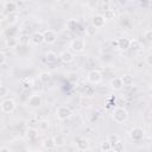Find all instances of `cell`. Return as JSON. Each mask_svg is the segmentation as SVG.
<instances>
[{"label": "cell", "mask_w": 152, "mask_h": 152, "mask_svg": "<svg viewBox=\"0 0 152 152\" xmlns=\"http://www.w3.org/2000/svg\"><path fill=\"white\" fill-rule=\"evenodd\" d=\"M109 86H110V88L114 89V90H120V89H122L124 84H122L121 77H113V78L110 80V82H109Z\"/></svg>", "instance_id": "obj_14"}, {"label": "cell", "mask_w": 152, "mask_h": 152, "mask_svg": "<svg viewBox=\"0 0 152 152\" xmlns=\"http://www.w3.org/2000/svg\"><path fill=\"white\" fill-rule=\"evenodd\" d=\"M53 139H55V144H56V146H63L64 142H65V139H64L63 135H57V137H55Z\"/></svg>", "instance_id": "obj_28"}, {"label": "cell", "mask_w": 152, "mask_h": 152, "mask_svg": "<svg viewBox=\"0 0 152 152\" xmlns=\"http://www.w3.org/2000/svg\"><path fill=\"white\" fill-rule=\"evenodd\" d=\"M129 43H131V39L127 38V37L119 38L118 39V49H120L122 51H126V50L129 49Z\"/></svg>", "instance_id": "obj_12"}, {"label": "cell", "mask_w": 152, "mask_h": 152, "mask_svg": "<svg viewBox=\"0 0 152 152\" xmlns=\"http://www.w3.org/2000/svg\"><path fill=\"white\" fill-rule=\"evenodd\" d=\"M4 8H5V11H6L7 13L11 14V13H14V12L17 11L18 5H17V2H14V1H7V2H5Z\"/></svg>", "instance_id": "obj_15"}, {"label": "cell", "mask_w": 152, "mask_h": 152, "mask_svg": "<svg viewBox=\"0 0 152 152\" xmlns=\"http://www.w3.org/2000/svg\"><path fill=\"white\" fill-rule=\"evenodd\" d=\"M87 91H88V93H86V95H91V94H93V88L89 87V88L87 89Z\"/></svg>", "instance_id": "obj_39"}, {"label": "cell", "mask_w": 152, "mask_h": 152, "mask_svg": "<svg viewBox=\"0 0 152 152\" xmlns=\"http://www.w3.org/2000/svg\"><path fill=\"white\" fill-rule=\"evenodd\" d=\"M38 77H39V81H40L42 83H48V82L51 80V75H50V72H48V71L40 72Z\"/></svg>", "instance_id": "obj_22"}, {"label": "cell", "mask_w": 152, "mask_h": 152, "mask_svg": "<svg viewBox=\"0 0 152 152\" xmlns=\"http://www.w3.org/2000/svg\"><path fill=\"white\" fill-rule=\"evenodd\" d=\"M7 93H8L7 88H6V87H4V86H1V87H0V97H2V96H5V95H7Z\"/></svg>", "instance_id": "obj_36"}, {"label": "cell", "mask_w": 152, "mask_h": 152, "mask_svg": "<svg viewBox=\"0 0 152 152\" xmlns=\"http://www.w3.org/2000/svg\"><path fill=\"white\" fill-rule=\"evenodd\" d=\"M112 151H114V152H122L124 151V144H122V141H120V139L112 144Z\"/></svg>", "instance_id": "obj_21"}, {"label": "cell", "mask_w": 152, "mask_h": 152, "mask_svg": "<svg viewBox=\"0 0 152 152\" xmlns=\"http://www.w3.org/2000/svg\"><path fill=\"white\" fill-rule=\"evenodd\" d=\"M43 103V100H42V96L39 94H33L31 95L27 101H26V104L30 107V108H39Z\"/></svg>", "instance_id": "obj_7"}, {"label": "cell", "mask_w": 152, "mask_h": 152, "mask_svg": "<svg viewBox=\"0 0 152 152\" xmlns=\"http://www.w3.org/2000/svg\"><path fill=\"white\" fill-rule=\"evenodd\" d=\"M76 148L78 151H86L89 148V141L86 138H77L76 139Z\"/></svg>", "instance_id": "obj_11"}, {"label": "cell", "mask_w": 152, "mask_h": 152, "mask_svg": "<svg viewBox=\"0 0 152 152\" xmlns=\"http://www.w3.org/2000/svg\"><path fill=\"white\" fill-rule=\"evenodd\" d=\"M121 81H122L124 87H131V86H133V76H131L128 74L122 75L121 76Z\"/></svg>", "instance_id": "obj_18"}, {"label": "cell", "mask_w": 152, "mask_h": 152, "mask_svg": "<svg viewBox=\"0 0 152 152\" xmlns=\"http://www.w3.org/2000/svg\"><path fill=\"white\" fill-rule=\"evenodd\" d=\"M129 48L133 49V50H139V49H140V42L137 40V39H131Z\"/></svg>", "instance_id": "obj_29"}, {"label": "cell", "mask_w": 152, "mask_h": 152, "mask_svg": "<svg viewBox=\"0 0 152 152\" xmlns=\"http://www.w3.org/2000/svg\"><path fill=\"white\" fill-rule=\"evenodd\" d=\"M70 49L74 52H83L86 49V40L83 38H75L70 43Z\"/></svg>", "instance_id": "obj_5"}, {"label": "cell", "mask_w": 152, "mask_h": 152, "mask_svg": "<svg viewBox=\"0 0 152 152\" xmlns=\"http://www.w3.org/2000/svg\"><path fill=\"white\" fill-rule=\"evenodd\" d=\"M5 62H6V55H5V52L0 51V65H2Z\"/></svg>", "instance_id": "obj_37"}, {"label": "cell", "mask_w": 152, "mask_h": 152, "mask_svg": "<svg viewBox=\"0 0 152 152\" xmlns=\"http://www.w3.org/2000/svg\"><path fill=\"white\" fill-rule=\"evenodd\" d=\"M77 26H78V23H77L76 19H70V20L66 23V28L70 30V31H76Z\"/></svg>", "instance_id": "obj_25"}, {"label": "cell", "mask_w": 152, "mask_h": 152, "mask_svg": "<svg viewBox=\"0 0 152 152\" xmlns=\"http://www.w3.org/2000/svg\"><path fill=\"white\" fill-rule=\"evenodd\" d=\"M6 48H8V49H14V48H17V45L19 44V42H18V39H15L14 37H10V38H7L6 39Z\"/></svg>", "instance_id": "obj_19"}, {"label": "cell", "mask_w": 152, "mask_h": 152, "mask_svg": "<svg viewBox=\"0 0 152 152\" xmlns=\"http://www.w3.org/2000/svg\"><path fill=\"white\" fill-rule=\"evenodd\" d=\"M39 133H38V129H36L34 127H30L27 131H26V137L28 140H36L38 138Z\"/></svg>", "instance_id": "obj_16"}, {"label": "cell", "mask_w": 152, "mask_h": 152, "mask_svg": "<svg viewBox=\"0 0 152 152\" xmlns=\"http://www.w3.org/2000/svg\"><path fill=\"white\" fill-rule=\"evenodd\" d=\"M19 44L20 45H27L28 44V42H30V37L28 36H26V34H23L20 38H19Z\"/></svg>", "instance_id": "obj_32"}, {"label": "cell", "mask_w": 152, "mask_h": 152, "mask_svg": "<svg viewBox=\"0 0 152 152\" xmlns=\"http://www.w3.org/2000/svg\"><path fill=\"white\" fill-rule=\"evenodd\" d=\"M102 8H103V11L108 10V8H109V5H108V2H103V4H102Z\"/></svg>", "instance_id": "obj_38"}, {"label": "cell", "mask_w": 152, "mask_h": 152, "mask_svg": "<svg viewBox=\"0 0 152 152\" xmlns=\"http://www.w3.org/2000/svg\"><path fill=\"white\" fill-rule=\"evenodd\" d=\"M0 151L2 152V151H7V152H10L11 150H10V147H6V146H4V147H0Z\"/></svg>", "instance_id": "obj_40"}, {"label": "cell", "mask_w": 152, "mask_h": 152, "mask_svg": "<svg viewBox=\"0 0 152 152\" xmlns=\"http://www.w3.org/2000/svg\"><path fill=\"white\" fill-rule=\"evenodd\" d=\"M100 150H101V151H104V152H107V151H110V150H112V144H110L108 140H106V141H103V142L101 144V146H100Z\"/></svg>", "instance_id": "obj_27"}, {"label": "cell", "mask_w": 152, "mask_h": 152, "mask_svg": "<svg viewBox=\"0 0 152 152\" xmlns=\"http://www.w3.org/2000/svg\"><path fill=\"white\" fill-rule=\"evenodd\" d=\"M145 62H146L147 66H152V53H151V52H148V53L146 55V57H145Z\"/></svg>", "instance_id": "obj_35"}, {"label": "cell", "mask_w": 152, "mask_h": 152, "mask_svg": "<svg viewBox=\"0 0 152 152\" xmlns=\"http://www.w3.org/2000/svg\"><path fill=\"white\" fill-rule=\"evenodd\" d=\"M38 128L40 129V131H48V128H49V121L48 120H40V121H38Z\"/></svg>", "instance_id": "obj_26"}, {"label": "cell", "mask_w": 152, "mask_h": 152, "mask_svg": "<svg viewBox=\"0 0 152 152\" xmlns=\"http://www.w3.org/2000/svg\"><path fill=\"white\" fill-rule=\"evenodd\" d=\"M112 118L116 124H122L128 119V112L124 107H116L112 113Z\"/></svg>", "instance_id": "obj_1"}, {"label": "cell", "mask_w": 152, "mask_h": 152, "mask_svg": "<svg viewBox=\"0 0 152 152\" xmlns=\"http://www.w3.org/2000/svg\"><path fill=\"white\" fill-rule=\"evenodd\" d=\"M115 11L114 10H112V8H108V10H106L104 11V14H103V17H104V19L106 20H113L114 18H115Z\"/></svg>", "instance_id": "obj_24"}, {"label": "cell", "mask_w": 152, "mask_h": 152, "mask_svg": "<svg viewBox=\"0 0 152 152\" xmlns=\"http://www.w3.org/2000/svg\"><path fill=\"white\" fill-rule=\"evenodd\" d=\"M30 40L33 45H40L44 43V37L42 32H33L30 37Z\"/></svg>", "instance_id": "obj_10"}, {"label": "cell", "mask_w": 152, "mask_h": 152, "mask_svg": "<svg viewBox=\"0 0 152 152\" xmlns=\"http://www.w3.org/2000/svg\"><path fill=\"white\" fill-rule=\"evenodd\" d=\"M72 112L71 109L68 107V106H59L56 110V115H57V119L61 120V121H64V120H68L70 116H71Z\"/></svg>", "instance_id": "obj_4"}, {"label": "cell", "mask_w": 152, "mask_h": 152, "mask_svg": "<svg viewBox=\"0 0 152 152\" xmlns=\"http://www.w3.org/2000/svg\"><path fill=\"white\" fill-rule=\"evenodd\" d=\"M52 1H56V2H59L61 0H52Z\"/></svg>", "instance_id": "obj_43"}, {"label": "cell", "mask_w": 152, "mask_h": 152, "mask_svg": "<svg viewBox=\"0 0 152 152\" xmlns=\"http://www.w3.org/2000/svg\"><path fill=\"white\" fill-rule=\"evenodd\" d=\"M129 138L138 142V141H141L144 138H145V129L142 127H139V126H135L133 127L131 131H129Z\"/></svg>", "instance_id": "obj_3"}, {"label": "cell", "mask_w": 152, "mask_h": 152, "mask_svg": "<svg viewBox=\"0 0 152 152\" xmlns=\"http://www.w3.org/2000/svg\"><path fill=\"white\" fill-rule=\"evenodd\" d=\"M106 19L103 17V14H95L93 18H91V25H94L96 28H100V27H103L104 24H106Z\"/></svg>", "instance_id": "obj_9"}, {"label": "cell", "mask_w": 152, "mask_h": 152, "mask_svg": "<svg viewBox=\"0 0 152 152\" xmlns=\"http://www.w3.org/2000/svg\"><path fill=\"white\" fill-rule=\"evenodd\" d=\"M102 78H103L102 72L97 69H93V70L88 71V74H87V80L91 84H99L102 81Z\"/></svg>", "instance_id": "obj_2"}, {"label": "cell", "mask_w": 152, "mask_h": 152, "mask_svg": "<svg viewBox=\"0 0 152 152\" xmlns=\"http://www.w3.org/2000/svg\"><path fill=\"white\" fill-rule=\"evenodd\" d=\"M142 36H144V38H145L147 42H151V40H152V30H151V28L145 30L144 33H142Z\"/></svg>", "instance_id": "obj_31"}, {"label": "cell", "mask_w": 152, "mask_h": 152, "mask_svg": "<svg viewBox=\"0 0 152 152\" xmlns=\"http://www.w3.org/2000/svg\"><path fill=\"white\" fill-rule=\"evenodd\" d=\"M112 45H113L114 48H118V39H116V40H112Z\"/></svg>", "instance_id": "obj_41"}, {"label": "cell", "mask_w": 152, "mask_h": 152, "mask_svg": "<svg viewBox=\"0 0 152 152\" xmlns=\"http://www.w3.org/2000/svg\"><path fill=\"white\" fill-rule=\"evenodd\" d=\"M1 86H2V82H1V80H0V87H1Z\"/></svg>", "instance_id": "obj_44"}, {"label": "cell", "mask_w": 152, "mask_h": 152, "mask_svg": "<svg viewBox=\"0 0 152 152\" xmlns=\"http://www.w3.org/2000/svg\"><path fill=\"white\" fill-rule=\"evenodd\" d=\"M20 83H21L23 89H30L31 86H32V83H31V81H30L28 78H24V80H21Z\"/></svg>", "instance_id": "obj_30"}, {"label": "cell", "mask_w": 152, "mask_h": 152, "mask_svg": "<svg viewBox=\"0 0 152 152\" xmlns=\"http://www.w3.org/2000/svg\"><path fill=\"white\" fill-rule=\"evenodd\" d=\"M68 80H69L70 82L75 83V82L78 80V76H77V74H75V72H70L69 76H68Z\"/></svg>", "instance_id": "obj_33"}, {"label": "cell", "mask_w": 152, "mask_h": 152, "mask_svg": "<svg viewBox=\"0 0 152 152\" xmlns=\"http://www.w3.org/2000/svg\"><path fill=\"white\" fill-rule=\"evenodd\" d=\"M42 145H43V147H44L45 150H53V148L56 147V144H55V139H53V138H48V139H45Z\"/></svg>", "instance_id": "obj_17"}, {"label": "cell", "mask_w": 152, "mask_h": 152, "mask_svg": "<svg viewBox=\"0 0 152 152\" xmlns=\"http://www.w3.org/2000/svg\"><path fill=\"white\" fill-rule=\"evenodd\" d=\"M15 101L13 99H5L0 103V108L4 113H13L15 109Z\"/></svg>", "instance_id": "obj_6"}, {"label": "cell", "mask_w": 152, "mask_h": 152, "mask_svg": "<svg viewBox=\"0 0 152 152\" xmlns=\"http://www.w3.org/2000/svg\"><path fill=\"white\" fill-rule=\"evenodd\" d=\"M96 32H97V28H96L94 25H91V24L86 27V34H87L88 37H94V36L96 34Z\"/></svg>", "instance_id": "obj_23"}, {"label": "cell", "mask_w": 152, "mask_h": 152, "mask_svg": "<svg viewBox=\"0 0 152 152\" xmlns=\"http://www.w3.org/2000/svg\"><path fill=\"white\" fill-rule=\"evenodd\" d=\"M43 37H44V43H48V44H52V43H55L56 42V39H57V34H56V32L55 31H52V30H44L43 32Z\"/></svg>", "instance_id": "obj_8"}, {"label": "cell", "mask_w": 152, "mask_h": 152, "mask_svg": "<svg viewBox=\"0 0 152 152\" xmlns=\"http://www.w3.org/2000/svg\"><path fill=\"white\" fill-rule=\"evenodd\" d=\"M119 1H120L121 4H125V2H126V0H119Z\"/></svg>", "instance_id": "obj_42"}, {"label": "cell", "mask_w": 152, "mask_h": 152, "mask_svg": "<svg viewBox=\"0 0 152 152\" xmlns=\"http://www.w3.org/2000/svg\"><path fill=\"white\" fill-rule=\"evenodd\" d=\"M45 61L48 63H55L57 61V55L53 51H48L45 53Z\"/></svg>", "instance_id": "obj_20"}, {"label": "cell", "mask_w": 152, "mask_h": 152, "mask_svg": "<svg viewBox=\"0 0 152 152\" xmlns=\"http://www.w3.org/2000/svg\"><path fill=\"white\" fill-rule=\"evenodd\" d=\"M59 58H61V61L63 62V63H66V64H69V63H71L72 61H74V53L71 52V51H63L61 55H59Z\"/></svg>", "instance_id": "obj_13"}, {"label": "cell", "mask_w": 152, "mask_h": 152, "mask_svg": "<svg viewBox=\"0 0 152 152\" xmlns=\"http://www.w3.org/2000/svg\"><path fill=\"white\" fill-rule=\"evenodd\" d=\"M107 140H108L110 144H113V142H115V141L119 140V137H118L116 134H109V135L107 137Z\"/></svg>", "instance_id": "obj_34"}]
</instances>
